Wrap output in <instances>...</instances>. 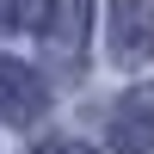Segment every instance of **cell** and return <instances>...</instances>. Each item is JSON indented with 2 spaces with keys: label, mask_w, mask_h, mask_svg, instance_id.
<instances>
[{
  "label": "cell",
  "mask_w": 154,
  "mask_h": 154,
  "mask_svg": "<svg viewBox=\"0 0 154 154\" xmlns=\"http://www.w3.org/2000/svg\"><path fill=\"white\" fill-rule=\"evenodd\" d=\"M105 43H111V62H117V68L154 62V0H111Z\"/></svg>",
  "instance_id": "cell-1"
},
{
  "label": "cell",
  "mask_w": 154,
  "mask_h": 154,
  "mask_svg": "<svg viewBox=\"0 0 154 154\" xmlns=\"http://www.w3.org/2000/svg\"><path fill=\"white\" fill-rule=\"evenodd\" d=\"M86 31H93V0H49V12H43V49H49V62H62V74H80Z\"/></svg>",
  "instance_id": "cell-2"
},
{
  "label": "cell",
  "mask_w": 154,
  "mask_h": 154,
  "mask_svg": "<svg viewBox=\"0 0 154 154\" xmlns=\"http://www.w3.org/2000/svg\"><path fill=\"white\" fill-rule=\"evenodd\" d=\"M111 154H154V86H130L105 123Z\"/></svg>",
  "instance_id": "cell-3"
},
{
  "label": "cell",
  "mask_w": 154,
  "mask_h": 154,
  "mask_svg": "<svg viewBox=\"0 0 154 154\" xmlns=\"http://www.w3.org/2000/svg\"><path fill=\"white\" fill-rule=\"evenodd\" d=\"M49 105L43 80H37V68H25V62H0V123H12V130H25V123H37Z\"/></svg>",
  "instance_id": "cell-4"
},
{
  "label": "cell",
  "mask_w": 154,
  "mask_h": 154,
  "mask_svg": "<svg viewBox=\"0 0 154 154\" xmlns=\"http://www.w3.org/2000/svg\"><path fill=\"white\" fill-rule=\"evenodd\" d=\"M37 6H49V0H0V31L31 25V19H37Z\"/></svg>",
  "instance_id": "cell-5"
},
{
  "label": "cell",
  "mask_w": 154,
  "mask_h": 154,
  "mask_svg": "<svg viewBox=\"0 0 154 154\" xmlns=\"http://www.w3.org/2000/svg\"><path fill=\"white\" fill-rule=\"evenodd\" d=\"M37 154H93V148H80V142H43Z\"/></svg>",
  "instance_id": "cell-6"
}]
</instances>
